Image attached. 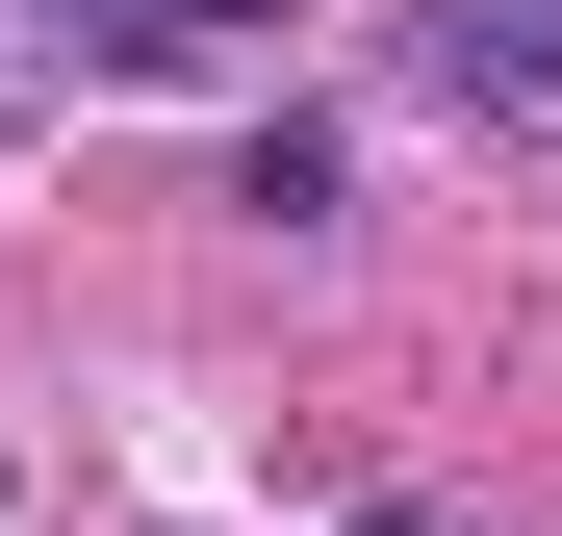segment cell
I'll use <instances>...</instances> for the list:
<instances>
[{
    "mask_svg": "<svg viewBox=\"0 0 562 536\" xmlns=\"http://www.w3.org/2000/svg\"><path fill=\"white\" fill-rule=\"evenodd\" d=\"M384 77L435 128H512V153H562V0H409L384 26Z\"/></svg>",
    "mask_w": 562,
    "mask_h": 536,
    "instance_id": "6da1fadb",
    "label": "cell"
},
{
    "mask_svg": "<svg viewBox=\"0 0 562 536\" xmlns=\"http://www.w3.org/2000/svg\"><path fill=\"white\" fill-rule=\"evenodd\" d=\"M26 77H281V0H26Z\"/></svg>",
    "mask_w": 562,
    "mask_h": 536,
    "instance_id": "7a4b0ae2",
    "label": "cell"
},
{
    "mask_svg": "<svg viewBox=\"0 0 562 536\" xmlns=\"http://www.w3.org/2000/svg\"><path fill=\"white\" fill-rule=\"evenodd\" d=\"M333 179H358V153H333V128H307V103H281V128H256V153H231V205H256V230H333Z\"/></svg>",
    "mask_w": 562,
    "mask_h": 536,
    "instance_id": "3957f363",
    "label": "cell"
},
{
    "mask_svg": "<svg viewBox=\"0 0 562 536\" xmlns=\"http://www.w3.org/2000/svg\"><path fill=\"white\" fill-rule=\"evenodd\" d=\"M333 536H460V511H435V486H358V511H333Z\"/></svg>",
    "mask_w": 562,
    "mask_h": 536,
    "instance_id": "277c9868",
    "label": "cell"
}]
</instances>
